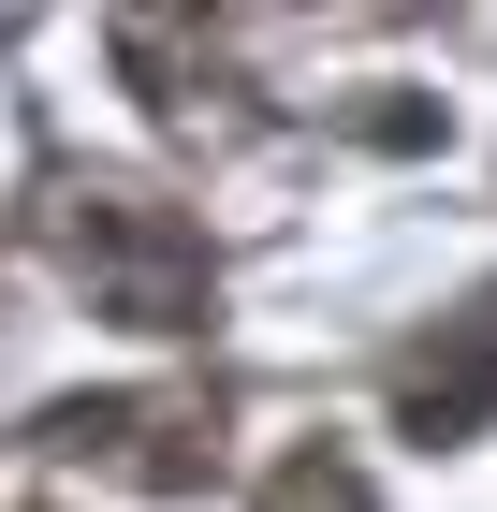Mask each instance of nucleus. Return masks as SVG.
Here are the masks:
<instances>
[{
    "mask_svg": "<svg viewBox=\"0 0 497 512\" xmlns=\"http://www.w3.org/2000/svg\"><path fill=\"white\" fill-rule=\"evenodd\" d=\"M44 235L88 278V308L132 322V337H205L220 322V249L132 176H44Z\"/></svg>",
    "mask_w": 497,
    "mask_h": 512,
    "instance_id": "f257e3e1",
    "label": "nucleus"
},
{
    "mask_svg": "<svg viewBox=\"0 0 497 512\" xmlns=\"http://www.w3.org/2000/svg\"><path fill=\"white\" fill-rule=\"evenodd\" d=\"M30 454L59 469H117L147 498H205L220 483V381H161V395H59L30 425Z\"/></svg>",
    "mask_w": 497,
    "mask_h": 512,
    "instance_id": "f03ea898",
    "label": "nucleus"
},
{
    "mask_svg": "<svg viewBox=\"0 0 497 512\" xmlns=\"http://www.w3.org/2000/svg\"><path fill=\"white\" fill-rule=\"evenodd\" d=\"M483 425H497V293H468L439 337H410V352H395V439L468 454Z\"/></svg>",
    "mask_w": 497,
    "mask_h": 512,
    "instance_id": "7ed1b4c3",
    "label": "nucleus"
},
{
    "mask_svg": "<svg viewBox=\"0 0 497 512\" xmlns=\"http://www.w3.org/2000/svg\"><path fill=\"white\" fill-rule=\"evenodd\" d=\"M117 74L147 88V118H176V132H249V103H220V59H205L191 30H161V15H117Z\"/></svg>",
    "mask_w": 497,
    "mask_h": 512,
    "instance_id": "20e7f679",
    "label": "nucleus"
},
{
    "mask_svg": "<svg viewBox=\"0 0 497 512\" xmlns=\"http://www.w3.org/2000/svg\"><path fill=\"white\" fill-rule=\"evenodd\" d=\"M264 512H381V498H366V469H351L337 439H293L264 469Z\"/></svg>",
    "mask_w": 497,
    "mask_h": 512,
    "instance_id": "39448f33",
    "label": "nucleus"
}]
</instances>
